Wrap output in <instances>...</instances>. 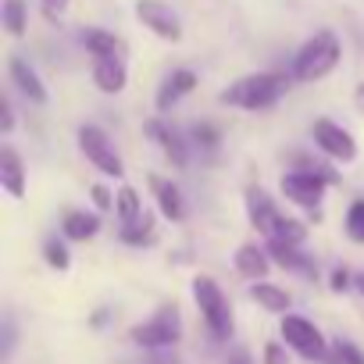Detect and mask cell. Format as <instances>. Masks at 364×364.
Here are the masks:
<instances>
[{"mask_svg": "<svg viewBox=\"0 0 364 364\" xmlns=\"http://www.w3.org/2000/svg\"><path fill=\"white\" fill-rule=\"evenodd\" d=\"M236 268H240L247 279H264V275H268V257H264L261 247L243 243V247L236 250Z\"/></svg>", "mask_w": 364, "mask_h": 364, "instance_id": "18", "label": "cell"}, {"mask_svg": "<svg viewBox=\"0 0 364 364\" xmlns=\"http://www.w3.org/2000/svg\"><path fill=\"white\" fill-rule=\"evenodd\" d=\"M346 236L353 243H364V200H357L350 211H346Z\"/></svg>", "mask_w": 364, "mask_h": 364, "instance_id": "24", "label": "cell"}, {"mask_svg": "<svg viewBox=\"0 0 364 364\" xmlns=\"http://www.w3.org/2000/svg\"><path fill=\"white\" fill-rule=\"evenodd\" d=\"M325 182L328 175H318V171H289L282 175V197H289L293 204L300 208H318L321 204V193H325Z\"/></svg>", "mask_w": 364, "mask_h": 364, "instance_id": "7", "label": "cell"}, {"mask_svg": "<svg viewBox=\"0 0 364 364\" xmlns=\"http://www.w3.org/2000/svg\"><path fill=\"white\" fill-rule=\"evenodd\" d=\"M282 339H286V346H293L296 353H304V357H311V360L325 357V339H321V332H318L307 318L286 314V318H282Z\"/></svg>", "mask_w": 364, "mask_h": 364, "instance_id": "8", "label": "cell"}, {"mask_svg": "<svg viewBox=\"0 0 364 364\" xmlns=\"http://www.w3.org/2000/svg\"><path fill=\"white\" fill-rule=\"evenodd\" d=\"M114 200H118V218H122V225H125V229L136 225L139 215H143V211H139V197H136V190H132V186H122Z\"/></svg>", "mask_w": 364, "mask_h": 364, "instance_id": "22", "label": "cell"}, {"mask_svg": "<svg viewBox=\"0 0 364 364\" xmlns=\"http://www.w3.org/2000/svg\"><path fill=\"white\" fill-rule=\"evenodd\" d=\"M146 132L157 139V146L171 157V164H175V168H186V146H182V139L175 136V129H168V125H161V122H150V125H146Z\"/></svg>", "mask_w": 364, "mask_h": 364, "instance_id": "15", "label": "cell"}, {"mask_svg": "<svg viewBox=\"0 0 364 364\" xmlns=\"http://www.w3.org/2000/svg\"><path fill=\"white\" fill-rule=\"evenodd\" d=\"M150 186H154V193H157V208H161V215L164 218H171V222H178L182 215H186V211H182V197H178V190L171 186V182L168 178H150Z\"/></svg>", "mask_w": 364, "mask_h": 364, "instance_id": "16", "label": "cell"}, {"mask_svg": "<svg viewBox=\"0 0 364 364\" xmlns=\"http://www.w3.org/2000/svg\"><path fill=\"white\" fill-rule=\"evenodd\" d=\"M97 229H100V218L97 215H86V211L65 215V236L68 240H90V236H97Z\"/></svg>", "mask_w": 364, "mask_h": 364, "instance_id": "20", "label": "cell"}, {"mask_svg": "<svg viewBox=\"0 0 364 364\" xmlns=\"http://www.w3.org/2000/svg\"><path fill=\"white\" fill-rule=\"evenodd\" d=\"M129 336H132V343H139V346H171V343H178V336H182L178 311H175V307H161L150 321L136 325Z\"/></svg>", "mask_w": 364, "mask_h": 364, "instance_id": "4", "label": "cell"}, {"mask_svg": "<svg viewBox=\"0 0 364 364\" xmlns=\"http://www.w3.org/2000/svg\"><path fill=\"white\" fill-rule=\"evenodd\" d=\"M65 8H68V0H43V11H47V18L65 15Z\"/></svg>", "mask_w": 364, "mask_h": 364, "instance_id": "29", "label": "cell"}, {"mask_svg": "<svg viewBox=\"0 0 364 364\" xmlns=\"http://www.w3.org/2000/svg\"><path fill=\"white\" fill-rule=\"evenodd\" d=\"M357 104H360V111H364V86L357 90Z\"/></svg>", "mask_w": 364, "mask_h": 364, "instance_id": "34", "label": "cell"}, {"mask_svg": "<svg viewBox=\"0 0 364 364\" xmlns=\"http://www.w3.org/2000/svg\"><path fill=\"white\" fill-rule=\"evenodd\" d=\"M336 65H339V40H336V33L321 29L293 58V75L300 82H314V79H325Z\"/></svg>", "mask_w": 364, "mask_h": 364, "instance_id": "2", "label": "cell"}, {"mask_svg": "<svg viewBox=\"0 0 364 364\" xmlns=\"http://www.w3.org/2000/svg\"><path fill=\"white\" fill-rule=\"evenodd\" d=\"M11 125H15V114H11V104L4 100V104H0V129L11 132Z\"/></svg>", "mask_w": 364, "mask_h": 364, "instance_id": "30", "label": "cell"}, {"mask_svg": "<svg viewBox=\"0 0 364 364\" xmlns=\"http://www.w3.org/2000/svg\"><path fill=\"white\" fill-rule=\"evenodd\" d=\"M282 93H286V75L257 72V75H247V79L232 82L229 90H222V104H232V107H243V111H264Z\"/></svg>", "mask_w": 364, "mask_h": 364, "instance_id": "1", "label": "cell"}, {"mask_svg": "<svg viewBox=\"0 0 364 364\" xmlns=\"http://www.w3.org/2000/svg\"><path fill=\"white\" fill-rule=\"evenodd\" d=\"M93 204H97L100 211H107V208H111V193H107L104 186H93Z\"/></svg>", "mask_w": 364, "mask_h": 364, "instance_id": "31", "label": "cell"}, {"mask_svg": "<svg viewBox=\"0 0 364 364\" xmlns=\"http://www.w3.org/2000/svg\"><path fill=\"white\" fill-rule=\"evenodd\" d=\"M264 364H289V357H286V350L279 343H268L264 346Z\"/></svg>", "mask_w": 364, "mask_h": 364, "instance_id": "27", "label": "cell"}, {"mask_svg": "<svg viewBox=\"0 0 364 364\" xmlns=\"http://www.w3.org/2000/svg\"><path fill=\"white\" fill-rule=\"evenodd\" d=\"M193 300H197L208 328L215 332V339H229L232 336V311H229V300H225L222 286L211 275H197L193 279Z\"/></svg>", "mask_w": 364, "mask_h": 364, "instance_id": "3", "label": "cell"}, {"mask_svg": "<svg viewBox=\"0 0 364 364\" xmlns=\"http://www.w3.org/2000/svg\"><path fill=\"white\" fill-rule=\"evenodd\" d=\"M22 175H26L22 157H18L11 146H4V150H0V182H4V190H8L11 197H22V193H26Z\"/></svg>", "mask_w": 364, "mask_h": 364, "instance_id": "14", "label": "cell"}, {"mask_svg": "<svg viewBox=\"0 0 364 364\" xmlns=\"http://www.w3.org/2000/svg\"><path fill=\"white\" fill-rule=\"evenodd\" d=\"M332 289L336 293H343V289H350V275L339 268V272H332Z\"/></svg>", "mask_w": 364, "mask_h": 364, "instance_id": "32", "label": "cell"}, {"mask_svg": "<svg viewBox=\"0 0 364 364\" xmlns=\"http://www.w3.org/2000/svg\"><path fill=\"white\" fill-rule=\"evenodd\" d=\"M311 132H314V143H318L328 157H336V161H353V157H357V143H353V136H350L343 125H336V122H328V118H318Z\"/></svg>", "mask_w": 364, "mask_h": 364, "instance_id": "9", "label": "cell"}, {"mask_svg": "<svg viewBox=\"0 0 364 364\" xmlns=\"http://www.w3.org/2000/svg\"><path fill=\"white\" fill-rule=\"evenodd\" d=\"M11 79L33 104H47V86L40 82V75L33 72V65L26 58H11Z\"/></svg>", "mask_w": 364, "mask_h": 364, "instance_id": "13", "label": "cell"}, {"mask_svg": "<svg viewBox=\"0 0 364 364\" xmlns=\"http://www.w3.org/2000/svg\"><path fill=\"white\" fill-rule=\"evenodd\" d=\"M93 82L104 93H122L125 90V61L122 58H100V61H93Z\"/></svg>", "mask_w": 364, "mask_h": 364, "instance_id": "12", "label": "cell"}, {"mask_svg": "<svg viewBox=\"0 0 364 364\" xmlns=\"http://www.w3.org/2000/svg\"><path fill=\"white\" fill-rule=\"evenodd\" d=\"M336 357H339V364H364V357H360V350L353 346V343H336Z\"/></svg>", "mask_w": 364, "mask_h": 364, "instance_id": "26", "label": "cell"}, {"mask_svg": "<svg viewBox=\"0 0 364 364\" xmlns=\"http://www.w3.org/2000/svg\"><path fill=\"white\" fill-rule=\"evenodd\" d=\"M247 211H250V218H254V225L268 236V240H279V229H282V215L272 208V200H268V193H261V190H250L247 193Z\"/></svg>", "mask_w": 364, "mask_h": 364, "instance_id": "10", "label": "cell"}, {"mask_svg": "<svg viewBox=\"0 0 364 364\" xmlns=\"http://www.w3.org/2000/svg\"><path fill=\"white\" fill-rule=\"evenodd\" d=\"M229 364H254V360H250L247 350H232V353H229Z\"/></svg>", "mask_w": 364, "mask_h": 364, "instance_id": "33", "label": "cell"}, {"mask_svg": "<svg viewBox=\"0 0 364 364\" xmlns=\"http://www.w3.org/2000/svg\"><path fill=\"white\" fill-rule=\"evenodd\" d=\"M4 29L11 33V36H22L26 33V26H29V11H26V0H4Z\"/></svg>", "mask_w": 364, "mask_h": 364, "instance_id": "21", "label": "cell"}, {"mask_svg": "<svg viewBox=\"0 0 364 364\" xmlns=\"http://www.w3.org/2000/svg\"><path fill=\"white\" fill-rule=\"evenodd\" d=\"M197 86V75L190 72V68H178V72H171L164 82H161V90H157V111H168L178 97H186L190 90Z\"/></svg>", "mask_w": 364, "mask_h": 364, "instance_id": "11", "label": "cell"}, {"mask_svg": "<svg viewBox=\"0 0 364 364\" xmlns=\"http://www.w3.org/2000/svg\"><path fill=\"white\" fill-rule=\"evenodd\" d=\"M193 136H197V143H204V146H215V143H218V132H215L211 125H197Z\"/></svg>", "mask_w": 364, "mask_h": 364, "instance_id": "28", "label": "cell"}, {"mask_svg": "<svg viewBox=\"0 0 364 364\" xmlns=\"http://www.w3.org/2000/svg\"><path fill=\"white\" fill-rule=\"evenodd\" d=\"M357 286H360V293H364V275H360V282H357Z\"/></svg>", "mask_w": 364, "mask_h": 364, "instance_id": "35", "label": "cell"}, {"mask_svg": "<svg viewBox=\"0 0 364 364\" xmlns=\"http://www.w3.org/2000/svg\"><path fill=\"white\" fill-rule=\"evenodd\" d=\"M79 146H82V154L104 171V175H122L125 168H122V157L114 154V146H111V139H107V132L104 129H97V125H82L79 129Z\"/></svg>", "mask_w": 364, "mask_h": 364, "instance_id": "5", "label": "cell"}, {"mask_svg": "<svg viewBox=\"0 0 364 364\" xmlns=\"http://www.w3.org/2000/svg\"><path fill=\"white\" fill-rule=\"evenodd\" d=\"M82 47L93 54V61H100V58H118V50H122V43H118V36H111V33H104V29H82Z\"/></svg>", "mask_w": 364, "mask_h": 364, "instance_id": "17", "label": "cell"}, {"mask_svg": "<svg viewBox=\"0 0 364 364\" xmlns=\"http://www.w3.org/2000/svg\"><path fill=\"white\" fill-rule=\"evenodd\" d=\"M43 254H47V264H50V268H58V272L68 268V250H65V243L50 240V243L43 247Z\"/></svg>", "mask_w": 364, "mask_h": 364, "instance_id": "25", "label": "cell"}, {"mask_svg": "<svg viewBox=\"0 0 364 364\" xmlns=\"http://www.w3.org/2000/svg\"><path fill=\"white\" fill-rule=\"evenodd\" d=\"M272 250V257L282 264V268H296V272H311V261L304 257V254H296V247H286V243H272L268 247Z\"/></svg>", "mask_w": 364, "mask_h": 364, "instance_id": "23", "label": "cell"}, {"mask_svg": "<svg viewBox=\"0 0 364 364\" xmlns=\"http://www.w3.org/2000/svg\"><path fill=\"white\" fill-rule=\"evenodd\" d=\"M136 18L154 36H161L168 43H178L182 40V22H178V15L164 4V0H139V4H136Z\"/></svg>", "mask_w": 364, "mask_h": 364, "instance_id": "6", "label": "cell"}, {"mask_svg": "<svg viewBox=\"0 0 364 364\" xmlns=\"http://www.w3.org/2000/svg\"><path fill=\"white\" fill-rule=\"evenodd\" d=\"M250 296L264 307V311H289V293L286 289H279V286H272V282H254L250 286Z\"/></svg>", "mask_w": 364, "mask_h": 364, "instance_id": "19", "label": "cell"}]
</instances>
